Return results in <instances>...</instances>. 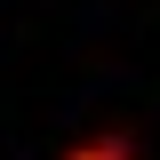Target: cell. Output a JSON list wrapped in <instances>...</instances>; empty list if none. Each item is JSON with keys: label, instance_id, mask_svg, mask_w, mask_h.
<instances>
[]
</instances>
